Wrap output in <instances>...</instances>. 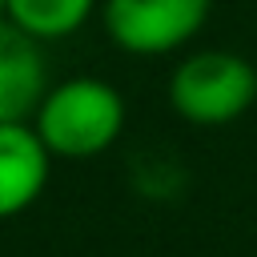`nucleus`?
Wrapping results in <instances>:
<instances>
[{
    "label": "nucleus",
    "mask_w": 257,
    "mask_h": 257,
    "mask_svg": "<svg viewBox=\"0 0 257 257\" xmlns=\"http://www.w3.org/2000/svg\"><path fill=\"white\" fill-rule=\"evenodd\" d=\"M213 16V0H100L104 36L141 60L189 52Z\"/></svg>",
    "instance_id": "7ed1b4c3"
},
{
    "label": "nucleus",
    "mask_w": 257,
    "mask_h": 257,
    "mask_svg": "<svg viewBox=\"0 0 257 257\" xmlns=\"http://www.w3.org/2000/svg\"><path fill=\"white\" fill-rule=\"evenodd\" d=\"M52 177V157L28 120L0 124V221L20 217L40 201Z\"/></svg>",
    "instance_id": "39448f33"
},
{
    "label": "nucleus",
    "mask_w": 257,
    "mask_h": 257,
    "mask_svg": "<svg viewBox=\"0 0 257 257\" xmlns=\"http://www.w3.org/2000/svg\"><path fill=\"white\" fill-rule=\"evenodd\" d=\"M124 120V96L108 80L80 72L56 80L28 124L36 128L52 161H92L120 141Z\"/></svg>",
    "instance_id": "f257e3e1"
},
{
    "label": "nucleus",
    "mask_w": 257,
    "mask_h": 257,
    "mask_svg": "<svg viewBox=\"0 0 257 257\" xmlns=\"http://www.w3.org/2000/svg\"><path fill=\"white\" fill-rule=\"evenodd\" d=\"M169 108L193 128H225L257 104V60L237 48H189L165 84Z\"/></svg>",
    "instance_id": "f03ea898"
},
{
    "label": "nucleus",
    "mask_w": 257,
    "mask_h": 257,
    "mask_svg": "<svg viewBox=\"0 0 257 257\" xmlns=\"http://www.w3.org/2000/svg\"><path fill=\"white\" fill-rule=\"evenodd\" d=\"M48 56L44 44L0 20V124L32 120L48 92Z\"/></svg>",
    "instance_id": "20e7f679"
},
{
    "label": "nucleus",
    "mask_w": 257,
    "mask_h": 257,
    "mask_svg": "<svg viewBox=\"0 0 257 257\" xmlns=\"http://www.w3.org/2000/svg\"><path fill=\"white\" fill-rule=\"evenodd\" d=\"M4 12H8V0H0V20H4Z\"/></svg>",
    "instance_id": "0eeeda50"
},
{
    "label": "nucleus",
    "mask_w": 257,
    "mask_h": 257,
    "mask_svg": "<svg viewBox=\"0 0 257 257\" xmlns=\"http://www.w3.org/2000/svg\"><path fill=\"white\" fill-rule=\"evenodd\" d=\"M96 12L100 0H8L4 20L24 36H32L36 44H52L76 36Z\"/></svg>",
    "instance_id": "423d86ee"
}]
</instances>
